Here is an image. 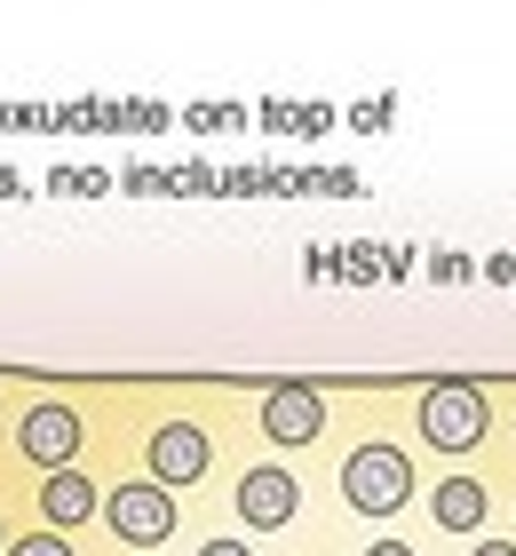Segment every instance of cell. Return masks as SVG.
Segmentation results:
<instances>
[{"instance_id":"obj_7","label":"cell","mask_w":516,"mask_h":556,"mask_svg":"<svg viewBox=\"0 0 516 556\" xmlns=\"http://www.w3.org/2000/svg\"><path fill=\"white\" fill-rule=\"evenodd\" d=\"M263 429L278 445H302V438H318V397L310 390H278L270 406H263Z\"/></svg>"},{"instance_id":"obj_5","label":"cell","mask_w":516,"mask_h":556,"mask_svg":"<svg viewBox=\"0 0 516 556\" xmlns=\"http://www.w3.org/2000/svg\"><path fill=\"white\" fill-rule=\"evenodd\" d=\"M199 469H206V429H184V421L151 429V477L160 485H191Z\"/></svg>"},{"instance_id":"obj_11","label":"cell","mask_w":516,"mask_h":556,"mask_svg":"<svg viewBox=\"0 0 516 556\" xmlns=\"http://www.w3.org/2000/svg\"><path fill=\"white\" fill-rule=\"evenodd\" d=\"M199 556H247V548H239V541H206Z\"/></svg>"},{"instance_id":"obj_9","label":"cell","mask_w":516,"mask_h":556,"mask_svg":"<svg viewBox=\"0 0 516 556\" xmlns=\"http://www.w3.org/2000/svg\"><path fill=\"white\" fill-rule=\"evenodd\" d=\"M477 517H484V493L469 477H445V485H437V525H445V533H469Z\"/></svg>"},{"instance_id":"obj_12","label":"cell","mask_w":516,"mask_h":556,"mask_svg":"<svg viewBox=\"0 0 516 556\" xmlns=\"http://www.w3.org/2000/svg\"><path fill=\"white\" fill-rule=\"evenodd\" d=\"M477 556H516V548H508V541H484V548H477Z\"/></svg>"},{"instance_id":"obj_13","label":"cell","mask_w":516,"mask_h":556,"mask_svg":"<svg viewBox=\"0 0 516 556\" xmlns=\"http://www.w3.org/2000/svg\"><path fill=\"white\" fill-rule=\"evenodd\" d=\"M374 556H413V548H398V541H381V548H374Z\"/></svg>"},{"instance_id":"obj_2","label":"cell","mask_w":516,"mask_h":556,"mask_svg":"<svg viewBox=\"0 0 516 556\" xmlns=\"http://www.w3.org/2000/svg\"><path fill=\"white\" fill-rule=\"evenodd\" d=\"M421 429H429V445H445V453L477 445L484 438V390L477 382H437L421 397Z\"/></svg>"},{"instance_id":"obj_4","label":"cell","mask_w":516,"mask_h":556,"mask_svg":"<svg viewBox=\"0 0 516 556\" xmlns=\"http://www.w3.org/2000/svg\"><path fill=\"white\" fill-rule=\"evenodd\" d=\"M16 445H24V462H48V469H64L72 453H80V421H72L64 406H33L16 429Z\"/></svg>"},{"instance_id":"obj_3","label":"cell","mask_w":516,"mask_h":556,"mask_svg":"<svg viewBox=\"0 0 516 556\" xmlns=\"http://www.w3.org/2000/svg\"><path fill=\"white\" fill-rule=\"evenodd\" d=\"M103 517H112V533L136 541V548H151V541L175 533V501H167L160 485H119L112 501H103Z\"/></svg>"},{"instance_id":"obj_6","label":"cell","mask_w":516,"mask_h":556,"mask_svg":"<svg viewBox=\"0 0 516 556\" xmlns=\"http://www.w3.org/2000/svg\"><path fill=\"white\" fill-rule=\"evenodd\" d=\"M239 509H247V525H287L294 517V477L287 469H254L239 485Z\"/></svg>"},{"instance_id":"obj_1","label":"cell","mask_w":516,"mask_h":556,"mask_svg":"<svg viewBox=\"0 0 516 556\" xmlns=\"http://www.w3.org/2000/svg\"><path fill=\"white\" fill-rule=\"evenodd\" d=\"M342 493H350V509H366V517H390L398 501L413 493V469H405V453H390V445H366V453H350V469H342Z\"/></svg>"},{"instance_id":"obj_10","label":"cell","mask_w":516,"mask_h":556,"mask_svg":"<svg viewBox=\"0 0 516 556\" xmlns=\"http://www.w3.org/2000/svg\"><path fill=\"white\" fill-rule=\"evenodd\" d=\"M9 556H72V548H64V541H56V533H40V541H16V548H9Z\"/></svg>"},{"instance_id":"obj_8","label":"cell","mask_w":516,"mask_h":556,"mask_svg":"<svg viewBox=\"0 0 516 556\" xmlns=\"http://www.w3.org/2000/svg\"><path fill=\"white\" fill-rule=\"evenodd\" d=\"M40 509L56 525H80L96 509V485H88V477H72V469H56V477H48V493H40Z\"/></svg>"}]
</instances>
